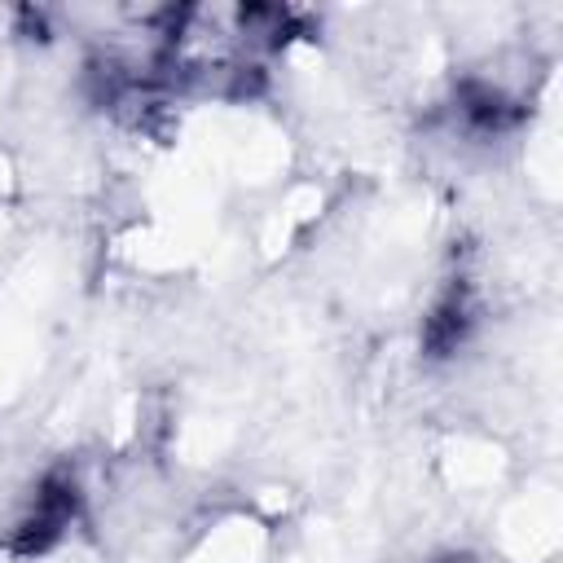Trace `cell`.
I'll use <instances>...</instances> for the list:
<instances>
[{
	"mask_svg": "<svg viewBox=\"0 0 563 563\" xmlns=\"http://www.w3.org/2000/svg\"><path fill=\"white\" fill-rule=\"evenodd\" d=\"M70 510H75V484L48 479L44 493L35 497L31 519L22 523V550H44V545L70 523Z\"/></svg>",
	"mask_w": 563,
	"mask_h": 563,
	"instance_id": "cell-1",
	"label": "cell"
}]
</instances>
